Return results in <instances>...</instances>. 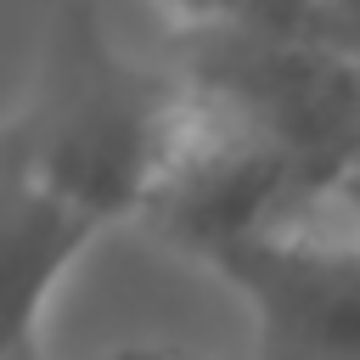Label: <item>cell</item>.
<instances>
[{"label": "cell", "instance_id": "obj_7", "mask_svg": "<svg viewBox=\"0 0 360 360\" xmlns=\"http://www.w3.org/2000/svg\"><path fill=\"white\" fill-rule=\"evenodd\" d=\"M332 197H338V208H343V219H349V225L360 231V163H354V169L343 174V186H338Z\"/></svg>", "mask_w": 360, "mask_h": 360}, {"label": "cell", "instance_id": "obj_4", "mask_svg": "<svg viewBox=\"0 0 360 360\" xmlns=\"http://www.w3.org/2000/svg\"><path fill=\"white\" fill-rule=\"evenodd\" d=\"M158 11H163V22L174 28V39H186V34H214V28H242L253 11H259V0H152Z\"/></svg>", "mask_w": 360, "mask_h": 360}, {"label": "cell", "instance_id": "obj_5", "mask_svg": "<svg viewBox=\"0 0 360 360\" xmlns=\"http://www.w3.org/2000/svg\"><path fill=\"white\" fill-rule=\"evenodd\" d=\"M321 22H326V45L360 62V0H321Z\"/></svg>", "mask_w": 360, "mask_h": 360}, {"label": "cell", "instance_id": "obj_1", "mask_svg": "<svg viewBox=\"0 0 360 360\" xmlns=\"http://www.w3.org/2000/svg\"><path fill=\"white\" fill-rule=\"evenodd\" d=\"M186 112L180 68L135 62L90 0H68L39 45V68L0 141L62 202L101 231L141 225Z\"/></svg>", "mask_w": 360, "mask_h": 360}, {"label": "cell", "instance_id": "obj_6", "mask_svg": "<svg viewBox=\"0 0 360 360\" xmlns=\"http://www.w3.org/2000/svg\"><path fill=\"white\" fill-rule=\"evenodd\" d=\"M101 360H208V354H191V349H174V343H135V349H112Z\"/></svg>", "mask_w": 360, "mask_h": 360}, {"label": "cell", "instance_id": "obj_3", "mask_svg": "<svg viewBox=\"0 0 360 360\" xmlns=\"http://www.w3.org/2000/svg\"><path fill=\"white\" fill-rule=\"evenodd\" d=\"M96 236L101 225L39 186L0 141V360H39L51 298Z\"/></svg>", "mask_w": 360, "mask_h": 360}, {"label": "cell", "instance_id": "obj_2", "mask_svg": "<svg viewBox=\"0 0 360 360\" xmlns=\"http://www.w3.org/2000/svg\"><path fill=\"white\" fill-rule=\"evenodd\" d=\"M214 270L248 309V360H360V231L338 197L214 253Z\"/></svg>", "mask_w": 360, "mask_h": 360}]
</instances>
